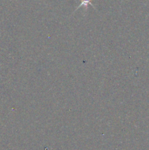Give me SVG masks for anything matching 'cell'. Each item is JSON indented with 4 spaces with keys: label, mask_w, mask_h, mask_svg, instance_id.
<instances>
[{
    "label": "cell",
    "mask_w": 149,
    "mask_h": 150,
    "mask_svg": "<svg viewBox=\"0 0 149 150\" xmlns=\"http://www.w3.org/2000/svg\"><path fill=\"white\" fill-rule=\"evenodd\" d=\"M92 1H93V0H81V2H80V5L77 7L76 10H77V9L80 8V7H82V6H85L86 8L88 7V5H89V4H91V6H93V4H92V2H91Z\"/></svg>",
    "instance_id": "6da1fadb"
}]
</instances>
